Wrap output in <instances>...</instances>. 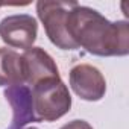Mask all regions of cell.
I'll list each match as a JSON object with an SVG mask.
<instances>
[{
    "label": "cell",
    "mask_w": 129,
    "mask_h": 129,
    "mask_svg": "<svg viewBox=\"0 0 129 129\" xmlns=\"http://www.w3.org/2000/svg\"><path fill=\"white\" fill-rule=\"evenodd\" d=\"M67 32L79 49L94 56H126L129 53V24L109 21L99 11L73 2L67 15Z\"/></svg>",
    "instance_id": "1"
},
{
    "label": "cell",
    "mask_w": 129,
    "mask_h": 129,
    "mask_svg": "<svg viewBox=\"0 0 129 129\" xmlns=\"http://www.w3.org/2000/svg\"><path fill=\"white\" fill-rule=\"evenodd\" d=\"M30 93L35 121H56L72 108L70 91L61 78L44 79L30 87Z\"/></svg>",
    "instance_id": "2"
},
{
    "label": "cell",
    "mask_w": 129,
    "mask_h": 129,
    "mask_svg": "<svg viewBox=\"0 0 129 129\" xmlns=\"http://www.w3.org/2000/svg\"><path fill=\"white\" fill-rule=\"evenodd\" d=\"M72 5L73 2H52V0L37 2V14L44 26L46 35L49 37L50 43L61 50L78 49L67 32V15Z\"/></svg>",
    "instance_id": "3"
},
{
    "label": "cell",
    "mask_w": 129,
    "mask_h": 129,
    "mask_svg": "<svg viewBox=\"0 0 129 129\" xmlns=\"http://www.w3.org/2000/svg\"><path fill=\"white\" fill-rule=\"evenodd\" d=\"M38 35V23L29 14L8 15L0 21V38L14 49L27 50L34 47Z\"/></svg>",
    "instance_id": "4"
},
{
    "label": "cell",
    "mask_w": 129,
    "mask_h": 129,
    "mask_svg": "<svg viewBox=\"0 0 129 129\" xmlns=\"http://www.w3.org/2000/svg\"><path fill=\"white\" fill-rule=\"evenodd\" d=\"M72 90L87 102H97L106 93V81L99 69L88 66V64H79L70 70L69 75Z\"/></svg>",
    "instance_id": "5"
},
{
    "label": "cell",
    "mask_w": 129,
    "mask_h": 129,
    "mask_svg": "<svg viewBox=\"0 0 129 129\" xmlns=\"http://www.w3.org/2000/svg\"><path fill=\"white\" fill-rule=\"evenodd\" d=\"M23 73H24V85L34 87L35 84L50 79L61 78L59 70L53 58L41 47H30L23 52Z\"/></svg>",
    "instance_id": "6"
},
{
    "label": "cell",
    "mask_w": 129,
    "mask_h": 129,
    "mask_svg": "<svg viewBox=\"0 0 129 129\" xmlns=\"http://www.w3.org/2000/svg\"><path fill=\"white\" fill-rule=\"evenodd\" d=\"M3 94L12 108V124L9 129H21L27 123L35 121L30 87L24 84L12 85V87H8Z\"/></svg>",
    "instance_id": "7"
},
{
    "label": "cell",
    "mask_w": 129,
    "mask_h": 129,
    "mask_svg": "<svg viewBox=\"0 0 129 129\" xmlns=\"http://www.w3.org/2000/svg\"><path fill=\"white\" fill-rule=\"evenodd\" d=\"M24 84L21 55L12 49L0 47V87Z\"/></svg>",
    "instance_id": "8"
},
{
    "label": "cell",
    "mask_w": 129,
    "mask_h": 129,
    "mask_svg": "<svg viewBox=\"0 0 129 129\" xmlns=\"http://www.w3.org/2000/svg\"><path fill=\"white\" fill-rule=\"evenodd\" d=\"M59 129H93V126L85 120H72L64 126H61Z\"/></svg>",
    "instance_id": "9"
},
{
    "label": "cell",
    "mask_w": 129,
    "mask_h": 129,
    "mask_svg": "<svg viewBox=\"0 0 129 129\" xmlns=\"http://www.w3.org/2000/svg\"><path fill=\"white\" fill-rule=\"evenodd\" d=\"M27 129H38V127H27Z\"/></svg>",
    "instance_id": "10"
},
{
    "label": "cell",
    "mask_w": 129,
    "mask_h": 129,
    "mask_svg": "<svg viewBox=\"0 0 129 129\" xmlns=\"http://www.w3.org/2000/svg\"><path fill=\"white\" fill-rule=\"evenodd\" d=\"M2 5H5V3H0V6H2Z\"/></svg>",
    "instance_id": "11"
}]
</instances>
